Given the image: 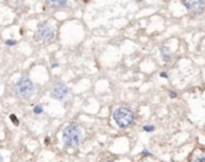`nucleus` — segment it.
<instances>
[{
  "label": "nucleus",
  "instance_id": "nucleus-1",
  "mask_svg": "<svg viewBox=\"0 0 205 162\" xmlns=\"http://www.w3.org/2000/svg\"><path fill=\"white\" fill-rule=\"evenodd\" d=\"M82 141V130L76 124H70L62 130V142L67 148H74Z\"/></svg>",
  "mask_w": 205,
  "mask_h": 162
},
{
  "label": "nucleus",
  "instance_id": "nucleus-2",
  "mask_svg": "<svg viewBox=\"0 0 205 162\" xmlns=\"http://www.w3.org/2000/svg\"><path fill=\"white\" fill-rule=\"evenodd\" d=\"M113 119L120 129H127L129 126H131L134 121V113L131 108L121 106L114 110Z\"/></svg>",
  "mask_w": 205,
  "mask_h": 162
},
{
  "label": "nucleus",
  "instance_id": "nucleus-3",
  "mask_svg": "<svg viewBox=\"0 0 205 162\" xmlns=\"http://www.w3.org/2000/svg\"><path fill=\"white\" fill-rule=\"evenodd\" d=\"M35 91V85L28 77H22L15 85V94L22 100H28Z\"/></svg>",
  "mask_w": 205,
  "mask_h": 162
},
{
  "label": "nucleus",
  "instance_id": "nucleus-4",
  "mask_svg": "<svg viewBox=\"0 0 205 162\" xmlns=\"http://www.w3.org/2000/svg\"><path fill=\"white\" fill-rule=\"evenodd\" d=\"M36 39L42 41H52L54 37V30L48 22H42L38 24L36 30Z\"/></svg>",
  "mask_w": 205,
  "mask_h": 162
},
{
  "label": "nucleus",
  "instance_id": "nucleus-5",
  "mask_svg": "<svg viewBox=\"0 0 205 162\" xmlns=\"http://www.w3.org/2000/svg\"><path fill=\"white\" fill-rule=\"evenodd\" d=\"M70 94V90L66 86L65 83L62 82H55L53 83L52 88H50V95L53 98L58 100V101H64Z\"/></svg>",
  "mask_w": 205,
  "mask_h": 162
},
{
  "label": "nucleus",
  "instance_id": "nucleus-6",
  "mask_svg": "<svg viewBox=\"0 0 205 162\" xmlns=\"http://www.w3.org/2000/svg\"><path fill=\"white\" fill-rule=\"evenodd\" d=\"M182 5L192 15H199L205 10V1H182Z\"/></svg>",
  "mask_w": 205,
  "mask_h": 162
},
{
  "label": "nucleus",
  "instance_id": "nucleus-7",
  "mask_svg": "<svg viewBox=\"0 0 205 162\" xmlns=\"http://www.w3.org/2000/svg\"><path fill=\"white\" fill-rule=\"evenodd\" d=\"M160 52H161V55H162V60L164 61V63H168V61H170V59H172V52H170V49L168 47L162 46L160 48Z\"/></svg>",
  "mask_w": 205,
  "mask_h": 162
},
{
  "label": "nucleus",
  "instance_id": "nucleus-8",
  "mask_svg": "<svg viewBox=\"0 0 205 162\" xmlns=\"http://www.w3.org/2000/svg\"><path fill=\"white\" fill-rule=\"evenodd\" d=\"M33 110H34V114H42L43 107H42V105H36V106L33 108Z\"/></svg>",
  "mask_w": 205,
  "mask_h": 162
},
{
  "label": "nucleus",
  "instance_id": "nucleus-9",
  "mask_svg": "<svg viewBox=\"0 0 205 162\" xmlns=\"http://www.w3.org/2000/svg\"><path fill=\"white\" fill-rule=\"evenodd\" d=\"M47 4H48V5H55V6H61V7H64V6L67 5V1H48Z\"/></svg>",
  "mask_w": 205,
  "mask_h": 162
},
{
  "label": "nucleus",
  "instance_id": "nucleus-10",
  "mask_svg": "<svg viewBox=\"0 0 205 162\" xmlns=\"http://www.w3.org/2000/svg\"><path fill=\"white\" fill-rule=\"evenodd\" d=\"M143 130L145 132H152L153 130H155V126L153 125H145V126H143Z\"/></svg>",
  "mask_w": 205,
  "mask_h": 162
},
{
  "label": "nucleus",
  "instance_id": "nucleus-11",
  "mask_svg": "<svg viewBox=\"0 0 205 162\" xmlns=\"http://www.w3.org/2000/svg\"><path fill=\"white\" fill-rule=\"evenodd\" d=\"M10 119H11L12 122L15 124V125H18V124H19V120L17 119V117H16L15 114H11V115H10Z\"/></svg>",
  "mask_w": 205,
  "mask_h": 162
},
{
  "label": "nucleus",
  "instance_id": "nucleus-12",
  "mask_svg": "<svg viewBox=\"0 0 205 162\" xmlns=\"http://www.w3.org/2000/svg\"><path fill=\"white\" fill-rule=\"evenodd\" d=\"M8 47H12V46H15L16 43H17V41L16 40H6V42H5Z\"/></svg>",
  "mask_w": 205,
  "mask_h": 162
},
{
  "label": "nucleus",
  "instance_id": "nucleus-13",
  "mask_svg": "<svg viewBox=\"0 0 205 162\" xmlns=\"http://www.w3.org/2000/svg\"><path fill=\"white\" fill-rule=\"evenodd\" d=\"M193 162H205V156H198V157H196L194 160H193Z\"/></svg>",
  "mask_w": 205,
  "mask_h": 162
},
{
  "label": "nucleus",
  "instance_id": "nucleus-14",
  "mask_svg": "<svg viewBox=\"0 0 205 162\" xmlns=\"http://www.w3.org/2000/svg\"><path fill=\"white\" fill-rule=\"evenodd\" d=\"M142 155L143 156H151V153L149 150H146V149H144V150L142 151Z\"/></svg>",
  "mask_w": 205,
  "mask_h": 162
},
{
  "label": "nucleus",
  "instance_id": "nucleus-15",
  "mask_svg": "<svg viewBox=\"0 0 205 162\" xmlns=\"http://www.w3.org/2000/svg\"><path fill=\"white\" fill-rule=\"evenodd\" d=\"M168 93H169V96H170V97H172V98H175V97H176V96H177V94H176V93H175V91H172V90H169V91H168Z\"/></svg>",
  "mask_w": 205,
  "mask_h": 162
},
{
  "label": "nucleus",
  "instance_id": "nucleus-16",
  "mask_svg": "<svg viewBox=\"0 0 205 162\" xmlns=\"http://www.w3.org/2000/svg\"><path fill=\"white\" fill-rule=\"evenodd\" d=\"M161 77L162 78H168V73L167 72H161Z\"/></svg>",
  "mask_w": 205,
  "mask_h": 162
},
{
  "label": "nucleus",
  "instance_id": "nucleus-17",
  "mask_svg": "<svg viewBox=\"0 0 205 162\" xmlns=\"http://www.w3.org/2000/svg\"><path fill=\"white\" fill-rule=\"evenodd\" d=\"M45 144H46V145L50 144V138H49V137H46V138H45Z\"/></svg>",
  "mask_w": 205,
  "mask_h": 162
},
{
  "label": "nucleus",
  "instance_id": "nucleus-18",
  "mask_svg": "<svg viewBox=\"0 0 205 162\" xmlns=\"http://www.w3.org/2000/svg\"><path fill=\"white\" fill-rule=\"evenodd\" d=\"M59 66V63H54L53 65H52V69H55V67H58Z\"/></svg>",
  "mask_w": 205,
  "mask_h": 162
},
{
  "label": "nucleus",
  "instance_id": "nucleus-19",
  "mask_svg": "<svg viewBox=\"0 0 205 162\" xmlns=\"http://www.w3.org/2000/svg\"><path fill=\"white\" fill-rule=\"evenodd\" d=\"M0 162H4V160H3V156L0 155Z\"/></svg>",
  "mask_w": 205,
  "mask_h": 162
},
{
  "label": "nucleus",
  "instance_id": "nucleus-20",
  "mask_svg": "<svg viewBox=\"0 0 205 162\" xmlns=\"http://www.w3.org/2000/svg\"><path fill=\"white\" fill-rule=\"evenodd\" d=\"M108 162H114V161H108Z\"/></svg>",
  "mask_w": 205,
  "mask_h": 162
}]
</instances>
